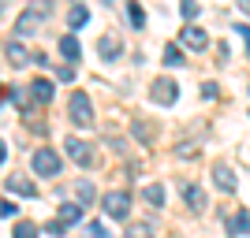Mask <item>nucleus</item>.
I'll return each instance as SVG.
<instances>
[{"label": "nucleus", "mask_w": 250, "mask_h": 238, "mask_svg": "<svg viewBox=\"0 0 250 238\" xmlns=\"http://www.w3.org/2000/svg\"><path fill=\"white\" fill-rule=\"evenodd\" d=\"M52 11V4L45 0V4H34L30 11H22L19 19H15V34H22V37H30V34H38L42 30V22H45V15Z\"/></svg>", "instance_id": "f257e3e1"}, {"label": "nucleus", "mask_w": 250, "mask_h": 238, "mask_svg": "<svg viewBox=\"0 0 250 238\" xmlns=\"http://www.w3.org/2000/svg\"><path fill=\"white\" fill-rule=\"evenodd\" d=\"M67 112H71V123L75 127H94V104H90V97L83 93V90H75L71 93V104H67Z\"/></svg>", "instance_id": "f03ea898"}, {"label": "nucleus", "mask_w": 250, "mask_h": 238, "mask_svg": "<svg viewBox=\"0 0 250 238\" xmlns=\"http://www.w3.org/2000/svg\"><path fill=\"white\" fill-rule=\"evenodd\" d=\"M104 212L112 220H127V212H131V194H124V190L104 194Z\"/></svg>", "instance_id": "7ed1b4c3"}, {"label": "nucleus", "mask_w": 250, "mask_h": 238, "mask_svg": "<svg viewBox=\"0 0 250 238\" xmlns=\"http://www.w3.org/2000/svg\"><path fill=\"white\" fill-rule=\"evenodd\" d=\"M63 149H67V156H71L75 164H83V167H94V149H90V142H79V138H67L63 142Z\"/></svg>", "instance_id": "20e7f679"}, {"label": "nucleus", "mask_w": 250, "mask_h": 238, "mask_svg": "<svg viewBox=\"0 0 250 238\" xmlns=\"http://www.w3.org/2000/svg\"><path fill=\"white\" fill-rule=\"evenodd\" d=\"M34 171H38V175H60V156L52 153V149H38V153H34Z\"/></svg>", "instance_id": "39448f33"}, {"label": "nucleus", "mask_w": 250, "mask_h": 238, "mask_svg": "<svg viewBox=\"0 0 250 238\" xmlns=\"http://www.w3.org/2000/svg\"><path fill=\"white\" fill-rule=\"evenodd\" d=\"M149 97H153V104H165V108H168V104H176L179 86L172 82V78H157V82H153V93H149Z\"/></svg>", "instance_id": "423d86ee"}, {"label": "nucleus", "mask_w": 250, "mask_h": 238, "mask_svg": "<svg viewBox=\"0 0 250 238\" xmlns=\"http://www.w3.org/2000/svg\"><path fill=\"white\" fill-rule=\"evenodd\" d=\"M179 41L187 45V49H194V52H198V49H206V45H209V34H206V30H198V26H183Z\"/></svg>", "instance_id": "0eeeda50"}, {"label": "nucleus", "mask_w": 250, "mask_h": 238, "mask_svg": "<svg viewBox=\"0 0 250 238\" xmlns=\"http://www.w3.org/2000/svg\"><path fill=\"white\" fill-rule=\"evenodd\" d=\"M120 52H124V45H120L116 34H104L101 41H97V56H101V60H116Z\"/></svg>", "instance_id": "6e6552de"}, {"label": "nucleus", "mask_w": 250, "mask_h": 238, "mask_svg": "<svg viewBox=\"0 0 250 238\" xmlns=\"http://www.w3.org/2000/svg\"><path fill=\"white\" fill-rule=\"evenodd\" d=\"M213 183H217L224 194H235V175H231L228 164H213Z\"/></svg>", "instance_id": "1a4fd4ad"}, {"label": "nucleus", "mask_w": 250, "mask_h": 238, "mask_svg": "<svg viewBox=\"0 0 250 238\" xmlns=\"http://www.w3.org/2000/svg\"><path fill=\"white\" fill-rule=\"evenodd\" d=\"M183 201H187V208L202 212V208H206V190L194 186V183H183Z\"/></svg>", "instance_id": "9d476101"}, {"label": "nucleus", "mask_w": 250, "mask_h": 238, "mask_svg": "<svg viewBox=\"0 0 250 238\" xmlns=\"http://www.w3.org/2000/svg\"><path fill=\"white\" fill-rule=\"evenodd\" d=\"M4 186H8V194H15V197H38V186H34V183H26L22 175H11Z\"/></svg>", "instance_id": "9b49d317"}, {"label": "nucleus", "mask_w": 250, "mask_h": 238, "mask_svg": "<svg viewBox=\"0 0 250 238\" xmlns=\"http://www.w3.org/2000/svg\"><path fill=\"white\" fill-rule=\"evenodd\" d=\"M26 90H30V97H34L38 104H49V101H52V82H49V78H34Z\"/></svg>", "instance_id": "f8f14e48"}, {"label": "nucleus", "mask_w": 250, "mask_h": 238, "mask_svg": "<svg viewBox=\"0 0 250 238\" xmlns=\"http://www.w3.org/2000/svg\"><path fill=\"white\" fill-rule=\"evenodd\" d=\"M228 231H231V235H250V212H247V208H239V212L228 220Z\"/></svg>", "instance_id": "ddd939ff"}, {"label": "nucleus", "mask_w": 250, "mask_h": 238, "mask_svg": "<svg viewBox=\"0 0 250 238\" xmlns=\"http://www.w3.org/2000/svg\"><path fill=\"white\" fill-rule=\"evenodd\" d=\"M60 52H63V60H79V56H83V49H79V41H75L71 34H67V37H60Z\"/></svg>", "instance_id": "4468645a"}, {"label": "nucleus", "mask_w": 250, "mask_h": 238, "mask_svg": "<svg viewBox=\"0 0 250 238\" xmlns=\"http://www.w3.org/2000/svg\"><path fill=\"white\" fill-rule=\"evenodd\" d=\"M8 60L15 63V67H22V63H30V52L22 49L19 41H8Z\"/></svg>", "instance_id": "2eb2a0df"}, {"label": "nucleus", "mask_w": 250, "mask_h": 238, "mask_svg": "<svg viewBox=\"0 0 250 238\" xmlns=\"http://www.w3.org/2000/svg\"><path fill=\"white\" fill-rule=\"evenodd\" d=\"M127 19H131V26H135V30H142V26H146V11H142V4H138V0H131V4H127Z\"/></svg>", "instance_id": "dca6fc26"}, {"label": "nucleus", "mask_w": 250, "mask_h": 238, "mask_svg": "<svg viewBox=\"0 0 250 238\" xmlns=\"http://www.w3.org/2000/svg\"><path fill=\"white\" fill-rule=\"evenodd\" d=\"M60 220L63 223H79V220H83V205H75V201L60 205Z\"/></svg>", "instance_id": "f3484780"}, {"label": "nucleus", "mask_w": 250, "mask_h": 238, "mask_svg": "<svg viewBox=\"0 0 250 238\" xmlns=\"http://www.w3.org/2000/svg\"><path fill=\"white\" fill-rule=\"evenodd\" d=\"M86 19H90V11H86L83 4H75V8L67 11V26H71V30L75 26H86Z\"/></svg>", "instance_id": "a211bd4d"}, {"label": "nucleus", "mask_w": 250, "mask_h": 238, "mask_svg": "<svg viewBox=\"0 0 250 238\" xmlns=\"http://www.w3.org/2000/svg\"><path fill=\"white\" fill-rule=\"evenodd\" d=\"M165 67H183V52H179V45H168V49H165Z\"/></svg>", "instance_id": "6ab92c4d"}, {"label": "nucleus", "mask_w": 250, "mask_h": 238, "mask_svg": "<svg viewBox=\"0 0 250 238\" xmlns=\"http://www.w3.org/2000/svg\"><path fill=\"white\" fill-rule=\"evenodd\" d=\"M11 238H38V227H34L30 220H19V223H15V235Z\"/></svg>", "instance_id": "aec40b11"}, {"label": "nucleus", "mask_w": 250, "mask_h": 238, "mask_svg": "<svg viewBox=\"0 0 250 238\" xmlns=\"http://www.w3.org/2000/svg\"><path fill=\"white\" fill-rule=\"evenodd\" d=\"M142 194H146L149 205H165V186H146Z\"/></svg>", "instance_id": "412c9836"}, {"label": "nucleus", "mask_w": 250, "mask_h": 238, "mask_svg": "<svg viewBox=\"0 0 250 238\" xmlns=\"http://www.w3.org/2000/svg\"><path fill=\"white\" fill-rule=\"evenodd\" d=\"M90 201H94V186H90V183H79V205H90Z\"/></svg>", "instance_id": "4be33fe9"}, {"label": "nucleus", "mask_w": 250, "mask_h": 238, "mask_svg": "<svg viewBox=\"0 0 250 238\" xmlns=\"http://www.w3.org/2000/svg\"><path fill=\"white\" fill-rule=\"evenodd\" d=\"M135 134L142 138V142H153V123H142V119H138V123H135Z\"/></svg>", "instance_id": "5701e85b"}, {"label": "nucleus", "mask_w": 250, "mask_h": 238, "mask_svg": "<svg viewBox=\"0 0 250 238\" xmlns=\"http://www.w3.org/2000/svg\"><path fill=\"white\" fill-rule=\"evenodd\" d=\"M179 11H183V19H194V15H198V4H194V0H183Z\"/></svg>", "instance_id": "b1692460"}, {"label": "nucleus", "mask_w": 250, "mask_h": 238, "mask_svg": "<svg viewBox=\"0 0 250 238\" xmlns=\"http://www.w3.org/2000/svg\"><path fill=\"white\" fill-rule=\"evenodd\" d=\"M231 30H235L243 41H247V52H250V26H247V22H239V26H231Z\"/></svg>", "instance_id": "393cba45"}, {"label": "nucleus", "mask_w": 250, "mask_h": 238, "mask_svg": "<svg viewBox=\"0 0 250 238\" xmlns=\"http://www.w3.org/2000/svg\"><path fill=\"white\" fill-rule=\"evenodd\" d=\"M127 238H149V227H146V223H138V227L127 231Z\"/></svg>", "instance_id": "a878e982"}, {"label": "nucleus", "mask_w": 250, "mask_h": 238, "mask_svg": "<svg viewBox=\"0 0 250 238\" xmlns=\"http://www.w3.org/2000/svg\"><path fill=\"white\" fill-rule=\"evenodd\" d=\"M90 238H112V235L104 231V223H90Z\"/></svg>", "instance_id": "bb28decb"}, {"label": "nucleus", "mask_w": 250, "mask_h": 238, "mask_svg": "<svg viewBox=\"0 0 250 238\" xmlns=\"http://www.w3.org/2000/svg\"><path fill=\"white\" fill-rule=\"evenodd\" d=\"M45 231H49V235H63V231H67V223H63V220H52Z\"/></svg>", "instance_id": "cd10ccee"}, {"label": "nucleus", "mask_w": 250, "mask_h": 238, "mask_svg": "<svg viewBox=\"0 0 250 238\" xmlns=\"http://www.w3.org/2000/svg\"><path fill=\"white\" fill-rule=\"evenodd\" d=\"M0 216H4V220L15 216V205H11V201H0Z\"/></svg>", "instance_id": "c85d7f7f"}, {"label": "nucleus", "mask_w": 250, "mask_h": 238, "mask_svg": "<svg viewBox=\"0 0 250 238\" xmlns=\"http://www.w3.org/2000/svg\"><path fill=\"white\" fill-rule=\"evenodd\" d=\"M4 160H8V145L0 142V164H4Z\"/></svg>", "instance_id": "c756f323"}, {"label": "nucleus", "mask_w": 250, "mask_h": 238, "mask_svg": "<svg viewBox=\"0 0 250 238\" xmlns=\"http://www.w3.org/2000/svg\"><path fill=\"white\" fill-rule=\"evenodd\" d=\"M239 8H243V11H247V15H250V0H239Z\"/></svg>", "instance_id": "7c9ffc66"}, {"label": "nucleus", "mask_w": 250, "mask_h": 238, "mask_svg": "<svg viewBox=\"0 0 250 238\" xmlns=\"http://www.w3.org/2000/svg\"><path fill=\"white\" fill-rule=\"evenodd\" d=\"M4 8H8V4H4V0H0V15H4Z\"/></svg>", "instance_id": "2f4dec72"}]
</instances>
